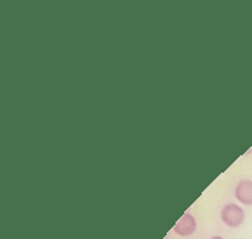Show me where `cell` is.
Instances as JSON below:
<instances>
[{
    "instance_id": "obj_2",
    "label": "cell",
    "mask_w": 252,
    "mask_h": 239,
    "mask_svg": "<svg viewBox=\"0 0 252 239\" xmlns=\"http://www.w3.org/2000/svg\"><path fill=\"white\" fill-rule=\"evenodd\" d=\"M197 218L193 217L191 213H185L172 227V232L176 236H181V238H189V236L195 234L197 231Z\"/></svg>"
},
{
    "instance_id": "obj_3",
    "label": "cell",
    "mask_w": 252,
    "mask_h": 239,
    "mask_svg": "<svg viewBox=\"0 0 252 239\" xmlns=\"http://www.w3.org/2000/svg\"><path fill=\"white\" fill-rule=\"evenodd\" d=\"M233 196L238 201V204L252 206V180H249V178L240 180V182L235 185Z\"/></svg>"
},
{
    "instance_id": "obj_4",
    "label": "cell",
    "mask_w": 252,
    "mask_h": 239,
    "mask_svg": "<svg viewBox=\"0 0 252 239\" xmlns=\"http://www.w3.org/2000/svg\"><path fill=\"white\" fill-rule=\"evenodd\" d=\"M211 239H224V238H222V236H212Z\"/></svg>"
},
{
    "instance_id": "obj_1",
    "label": "cell",
    "mask_w": 252,
    "mask_h": 239,
    "mask_svg": "<svg viewBox=\"0 0 252 239\" xmlns=\"http://www.w3.org/2000/svg\"><path fill=\"white\" fill-rule=\"evenodd\" d=\"M219 217H221V222L226 225V227L238 229V227H242L245 222V211H244V208H242V204H238V202H226V204L221 208Z\"/></svg>"
}]
</instances>
